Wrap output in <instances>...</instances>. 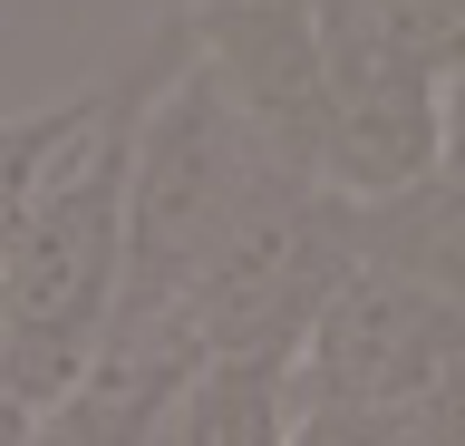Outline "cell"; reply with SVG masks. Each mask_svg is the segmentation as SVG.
Wrapping results in <instances>:
<instances>
[{
  "label": "cell",
  "mask_w": 465,
  "mask_h": 446,
  "mask_svg": "<svg viewBox=\"0 0 465 446\" xmlns=\"http://www.w3.org/2000/svg\"><path fill=\"white\" fill-rule=\"evenodd\" d=\"M184 59V30H155L136 59H116L78 97V126L58 136L49 175L29 184L20 243H10V330H0V398L29 417L58 408L97 369L116 330V282H126V175H136V126L155 88Z\"/></svg>",
  "instance_id": "6da1fadb"
},
{
  "label": "cell",
  "mask_w": 465,
  "mask_h": 446,
  "mask_svg": "<svg viewBox=\"0 0 465 446\" xmlns=\"http://www.w3.org/2000/svg\"><path fill=\"white\" fill-rule=\"evenodd\" d=\"M282 184H311V175H282L272 155L242 136L213 78L194 68V49L174 59V78L155 88L136 126V175H126V282H116V321H165L203 292V272L223 263V243L252 223Z\"/></svg>",
  "instance_id": "7a4b0ae2"
},
{
  "label": "cell",
  "mask_w": 465,
  "mask_h": 446,
  "mask_svg": "<svg viewBox=\"0 0 465 446\" xmlns=\"http://www.w3.org/2000/svg\"><path fill=\"white\" fill-rule=\"evenodd\" d=\"M349 272H359V204L330 184H282L223 243V263L203 272L184 321H194L203 359H301L311 321L340 301Z\"/></svg>",
  "instance_id": "3957f363"
},
{
  "label": "cell",
  "mask_w": 465,
  "mask_h": 446,
  "mask_svg": "<svg viewBox=\"0 0 465 446\" xmlns=\"http://www.w3.org/2000/svg\"><path fill=\"white\" fill-rule=\"evenodd\" d=\"M320 68H330V194L388 204L407 184L446 175V107L436 68H417L359 0H311Z\"/></svg>",
  "instance_id": "277c9868"
},
{
  "label": "cell",
  "mask_w": 465,
  "mask_h": 446,
  "mask_svg": "<svg viewBox=\"0 0 465 446\" xmlns=\"http://www.w3.org/2000/svg\"><path fill=\"white\" fill-rule=\"evenodd\" d=\"M456 359H465V301L427 292L388 263H359L291 359V398L330 417H388Z\"/></svg>",
  "instance_id": "5b68a950"
},
{
  "label": "cell",
  "mask_w": 465,
  "mask_h": 446,
  "mask_svg": "<svg viewBox=\"0 0 465 446\" xmlns=\"http://www.w3.org/2000/svg\"><path fill=\"white\" fill-rule=\"evenodd\" d=\"M194 68L213 78L242 136L282 175L330 184V68H320V20L311 0H213V10H165Z\"/></svg>",
  "instance_id": "8992f818"
},
{
  "label": "cell",
  "mask_w": 465,
  "mask_h": 446,
  "mask_svg": "<svg viewBox=\"0 0 465 446\" xmlns=\"http://www.w3.org/2000/svg\"><path fill=\"white\" fill-rule=\"evenodd\" d=\"M359 263H388L427 292L465 301V175H427L388 204H359Z\"/></svg>",
  "instance_id": "52a82bcc"
},
{
  "label": "cell",
  "mask_w": 465,
  "mask_h": 446,
  "mask_svg": "<svg viewBox=\"0 0 465 446\" xmlns=\"http://www.w3.org/2000/svg\"><path fill=\"white\" fill-rule=\"evenodd\" d=\"M291 359H203V379L174 408V446H291Z\"/></svg>",
  "instance_id": "ba28073f"
},
{
  "label": "cell",
  "mask_w": 465,
  "mask_h": 446,
  "mask_svg": "<svg viewBox=\"0 0 465 446\" xmlns=\"http://www.w3.org/2000/svg\"><path fill=\"white\" fill-rule=\"evenodd\" d=\"M78 97H87V88H78ZM78 97H49V107H20V117H0V330H10V243H20L29 184L49 175L58 136L78 126Z\"/></svg>",
  "instance_id": "9c48e42d"
},
{
  "label": "cell",
  "mask_w": 465,
  "mask_h": 446,
  "mask_svg": "<svg viewBox=\"0 0 465 446\" xmlns=\"http://www.w3.org/2000/svg\"><path fill=\"white\" fill-rule=\"evenodd\" d=\"M378 427H388V446H465V359L436 369V379L417 388L407 408H388Z\"/></svg>",
  "instance_id": "30bf717a"
},
{
  "label": "cell",
  "mask_w": 465,
  "mask_h": 446,
  "mask_svg": "<svg viewBox=\"0 0 465 446\" xmlns=\"http://www.w3.org/2000/svg\"><path fill=\"white\" fill-rule=\"evenodd\" d=\"M291 446H388V427H378V417H330V408H301Z\"/></svg>",
  "instance_id": "8fae6325"
},
{
  "label": "cell",
  "mask_w": 465,
  "mask_h": 446,
  "mask_svg": "<svg viewBox=\"0 0 465 446\" xmlns=\"http://www.w3.org/2000/svg\"><path fill=\"white\" fill-rule=\"evenodd\" d=\"M436 107H446V175H465V59L436 78Z\"/></svg>",
  "instance_id": "7c38bea8"
},
{
  "label": "cell",
  "mask_w": 465,
  "mask_h": 446,
  "mask_svg": "<svg viewBox=\"0 0 465 446\" xmlns=\"http://www.w3.org/2000/svg\"><path fill=\"white\" fill-rule=\"evenodd\" d=\"M0 446H29V408L20 398H0Z\"/></svg>",
  "instance_id": "4fadbf2b"
},
{
  "label": "cell",
  "mask_w": 465,
  "mask_h": 446,
  "mask_svg": "<svg viewBox=\"0 0 465 446\" xmlns=\"http://www.w3.org/2000/svg\"><path fill=\"white\" fill-rule=\"evenodd\" d=\"M165 10H213V0H165Z\"/></svg>",
  "instance_id": "5bb4252c"
},
{
  "label": "cell",
  "mask_w": 465,
  "mask_h": 446,
  "mask_svg": "<svg viewBox=\"0 0 465 446\" xmlns=\"http://www.w3.org/2000/svg\"><path fill=\"white\" fill-rule=\"evenodd\" d=\"M165 446H174V427H165Z\"/></svg>",
  "instance_id": "9a60e30c"
}]
</instances>
